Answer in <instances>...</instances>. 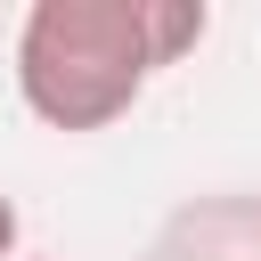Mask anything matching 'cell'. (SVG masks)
Instances as JSON below:
<instances>
[{"label":"cell","mask_w":261,"mask_h":261,"mask_svg":"<svg viewBox=\"0 0 261 261\" xmlns=\"http://www.w3.org/2000/svg\"><path fill=\"white\" fill-rule=\"evenodd\" d=\"M196 41V0H33L16 24V98L49 130H106Z\"/></svg>","instance_id":"1"},{"label":"cell","mask_w":261,"mask_h":261,"mask_svg":"<svg viewBox=\"0 0 261 261\" xmlns=\"http://www.w3.org/2000/svg\"><path fill=\"white\" fill-rule=\"evenodd\" d=\"M16 228H24V220H16V204L0 196V261H16Z\"/></svg>","instance_id":"2"}]
</instances>
